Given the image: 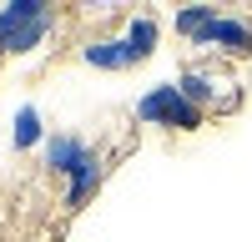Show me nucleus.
I'll return each instance as SVG.
<instances>
[{
    "label": "nucleus",
    "instance_id": "nucleus-10",
    "mask_svg": "<svg viewBox=\"0 0 252 242\" xmlns=\"http://www.w3.org/2000/svg\"><path fill=\"white\" fill-rule=\"evenodd\" d=\"M10 141H15L20 151L46 147V131H40V111H35V106H20V111H15V131H10Z\"/></svg>",
    "mask_w": 252,
    "mask_h": 242
},
{
    "label": "nucleus",
    "instance_id": "nucleus-5",
    "mask_svg": "<svg viewBox=\"0 0 252 242\" xmlns=\"http://www.w3.org/2000/svg\"><path fill=\"white\" fill-rule=\"evenodd\" d=\"M207 51L222 56V60H247L252 56V20L247 15H217L212 46H207Z\"/></svg>",
    "mask_w": 252,
    "mask_h": 242
},
{
    "label": "nucleus",
    "instance_id": "nucleus-1",
    "mask_svg": "<svg viewBox=\"0 0 252 242\" xmlns=\"http://www.w3.org/2000/svg\"><path fill=\"white\" fill-rule=\"evenodd\" d=\"M177 86H182V96L192 101L202 116H227V111L242 106V81H237V71L232 66H217V60H197V66H187Z\"/></svg>",
    "mask_w": 252,
    "mask_h": 242
},
{
    "label": "nucleus",
    "instance_id": "nucleus-6",
    "mask_svg": "<svg viewBox=\"0 0 252 242\" xmlns=\"http://www.w3.org/2000/svg\"><path fill=\"white\" fill-rule=\"evenodd\" d=\"M81 60L96 66V71H131V66H141L131 56V46H126V35H91L86 46H81Z\"/></svg>",
    "mask_w": 252,
    "mask_h": 242
},
{
    "label": "nucleus",
    "instance_id": "nucleus-8",
    "mask_svg": "<svg viewBox=\"0 0 252 242\" xmlns=\"http://www.w3.org/2000/svg\"><path fill=\"white\" fill-rule=\"evenodd\" d=\"M101 182H106V161H101V151H96L76 177H66V207H86V202L101 192Z\"/></svg>",
    "mask_w": 252,
    "mask_h": 242
},
{
    "label": "nucleus",
    "instance_id": "nucleus-2",
    "mask_svg": "<svg viewBox=\"0 0 252 242\" xmlns=\"http://www.w3.org/2000/svg\"><path fill=\"white\" fill-rule=\"evenodd\" d=\"M56 10L46 0H5L0 5V56H26L51 35Z\"/></svg>",
    "mask_w": 252,
    "mask_h": 242
},
{
    "label": "nucleus",
    "instance_id": "nucleus-7",
    "mask_svg": "<svg viewBox=\"0 0 252 242\" xmlns=\"http://www.w3.org/2000/svg\"><path fill=\"white\" fill-rule=\"evenodd\" d=\"M217 15H222V10H212V5H187V10H177V30H182V40H187V46H197V51H207V46H212Z\"/></svg>",
    "mask_w": 252,
    "mask_h": 242
},
{
    "label": "nucleus",
    "instance_id": "nucleus-4",
    "mask_svg": "<svg viewBox=\"0 0 252 242\" xmlns=\"http://www.w3.org/2000/svg\"><path fill=\"white\" fill-rule=\"evenodd\" d=\"M40 156H46V172H56L61 182H66V177H76V172L96 156V147H91L86 136H76V131H56V136H46Z\"/></svg>",
    "mask_w": 252,
    "mask_h": 242
},
{
    "label": "nucleus",
    "instance_id": "nucleus-9",
    "mask_svg": "<svg viewBox=\"0 0 252 242\" xmlns=\"http://www.w3.org/2000/svg\"><path fill=\"white\" fill-rule=\"evenodd\" d=\"M121 35H126V46H131V56H136V60H146V56L157 51V40H161V26H157L152 15H131Z\"/></svg>",
    "mask_w": 252,
    "mask_h": 242
},
{
    "label": "nucleus",
    "instance_id": "nucleus-3",
    "mask_svg": "<svg viewBox=\"0 0 252 242\" xmlns=\"http://www.w3.org/2000/svg\"><path fill=\"white\" fill-rule=\"evenodd\" d=\"M136 116L146 121V126H161V131H197L202 121H207V116L192 106V101L182 96V86H177V81H161V86L141 91Z\"/></svg>",
    "mask_w": 252,
    "mask_h": 242
}]
</instances>
